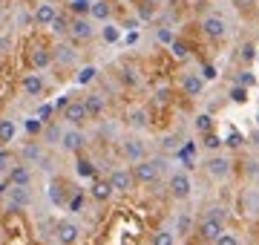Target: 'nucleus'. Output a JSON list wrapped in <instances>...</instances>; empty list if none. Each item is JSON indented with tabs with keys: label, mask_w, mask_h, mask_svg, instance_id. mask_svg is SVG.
Listing matches in <instances>:
<instances>
[{
	"label": "nucleus",
	"mask_w": 259,
	"mask_h": 245,
	"mask_svg": "<svg viewBox=\"0 0 259 245\" xmlns=\"http://www.w3.org/2000/svg\"><path fill=\"white\" fill-rule=\"evenodd\" d=\"M164 168H167V161L161 159V156H156V159H150V156H147V159L130 165V173H133L136 185H156V182L161 179Z\"/></svg>",
	"instance_id": "nucleus-1"
},
{
	"label": "nucleus",
	"mask_w": 259,
	"mask_h": 245,
	"mask_svg": "<svg viewBox=\"0 0 259 245\" xmlns=\"http://www.w3.org/2000/svg\"><path fill=\"white\" fill-rule=\"evenodd\" d=\"M204 173L210 176L213 182H228L233 173V159L231 156H225V153H210L207 159H204Z\"/></svg>",
	"instance_id": "nucleus-2"
},
{
	"label": "nucleus",
	"mask_w": 259,
	"mask_h": 245,
	"mask_svg": "<svg viewBox=\"0 0 259 245\" xmlns=\"http://www.w3.org/2000/svg\"><path fill=\"white\" fill-rule=\"evenodd\" d=\"M87 144H90V136L83 127H66L64 124V133H61V150L69 153V156H78V153L87 150Z\"/></svg>",
	"instance_id": "nucleus-3"
},
{
	"label": "nucleus",
	"mask_w": 259,
	"mask_h": 245,
	"mask_svg": "<svg viewBox=\"0 0 259 245\" xmlns=\"http://www.w3.org/2000/svg\"><path fill=\"white\" fill-rule=\"evenodd\" d=\"M95 35H98V23L93 18H69V35H66V40H72L75 47L78 44H90Z\"/></svg>",
	"instance_id": "nucleus-4"
},
{
	"label": "nucleus",
	"mask_w": 259,
	"mask_h": 245,
	"mask_svg": "<svg viewBox=\"0 0 259 245\" xmlns=\"http://www.w3.org/2000/svg\"><path fill=\"white\" fill-rule=\"evenodd\" d=\"M167 193L173 199H179V202L190 199V193H193V179H190V173H187V170H173V173L167 176Z\"/></svg>",
	"instance_id": "nucleus-5"
},
{
	"label": "nucleus",
	"mask_w": 259,
	"mask_h": 245,
	"mask_svg": "<svg viewBox=\"0 0 259 245\" xmlns=\"http://www.w3.org/2000/svg\"><path fill=\"white\" fill-rule=\"evenodd\" d=\"M118 156L127 165H136V161L147 159V144L139 136H124V139H118Z\"/></svg>",
	"instance_id": "nucleus-6"
},
{
	"label": "nucleus",
	"mask_w": 259,
	"mask_h": 245,
	"mask_svg": "<svg viewBox=\"0 0 259 245\" xmlns=\"http://www.w3.org/2000/svg\"><path fill=\"white\" fill-rule=\"evenodd\" d=\"M202 35L207 40H225L228 38V20L219 12H207L202 18Z\"/></svg>",
	"instance_id": "nucleus-7"
},
{
	"label": "nucleus",
	"mask_w": 259,
	"mask_h": 245,
	"mask_svg": "<svg viewBox=\"0 0 259 245\" xmlns=\"http://www.w3.org/2000/svg\"><path fill=\"white\" fill-rule=\"evenodd\" d=\"M61 121L66 127H87L90 121V113H87V107H83V98H69L64 107V113H61Z\"/></svg>",
	"instance_id": "nucleus-8"
},
{
	"label": "nucleus",
	"mask_w": 259,
	"mask_h": 245,
	"mask_svg": "<svg viewBox=\"0 0 259 245\" xmlns=\"http://www.w3.org/2000/svg\"><path fill=\"white\" fill-rule=\"evenodd\" d=\"M15 156H18V161H23V165H29V168H32V165H40V161L47 159V147H44V142H40V139H29V142H23L18 147V153H15Z\"/></svg>",
	"instance_id": "nucleus-9"
},
{
	"label": "nucleus",
	"mask_w": 259,
	"mask_h": 245,
	"mask_svg": "<svg viewBox=\"0 0 259 245\" xmlns=\"http://www.w3.org/2000/svg\"><path fill=\"white\" fill-rule=\"evenodd\" d=\"M52 49V66H61V69H66V66H75L78 64V49H75L72 40H58Z\"/></svg>",
	"instance_id": "nucleus-10"
},
{
	"label": "nucleus",
	"mask_w": 259,
	"mask_h": 245,
	"mask_svg": "<svg viewBox=\"0 0 259 245\" xmlns=\"http://www.w3.org/2000/svg\"><path fill=\"white\" fill-rule=\"evenodd\" d=\"M20 93L26 95V98H44L47 95V78H44V72H26V75L20 78Z\"/></svg>",
	"instance_id": "nucleus-11"
},
{
	"label": "nucleus",
	"mask_w": 259,
	"mask_h": 245,
	"mask_svg": "<svg viewBox=\"0 0 259 245\" xmlns=\"http://www.w3.org/2000/svg\"><path fill=\"white\" fill-rule=\"evenodd\" d=\"M107 182H110L112 190H115V193H121V196H127V193H133V190H136V179H133L130 168H112L110 176H107Z\"/></svg>",
	"instance_id": "nucleus-12"
},
{
	"label": "nucleus",
	"mask_w": 259,
	"mask_h": 245,
	"mask_svg": "<svg viewBox=\"0 0 259 245\" xmlns=\"http://www.w3.org/2000/svg\"><path fill=\"white\" fill-rule=\"evenodd\" d=\"M6 208L9 211H26L32 202H35V196H32V188H18V185H9V190H6Z\"/></svg>",
	"instance_id": "nucleus-13"
},
{
	"label": "nucleus",
	"mask_w": 259,
	"mask_h": 245,
	"mask_svg": "<svg viewBox=\"0 0 259 245\" xmlns=\"http://www.w3.org/2000/svg\"><path fill=\"white\" fill-rule=\"evenodd\" d=\"M26 58H29V66H32L35 72H47V69H52V49L44 47V44H32Z\"/></svg>",
	"instance_id": "nucleus-14"
},
{
	"label": "nucleus",
	"mask_w": 259,
	"mask_h": 245,
	"mask_svg": "<svg viewBox=\"0 0 259 245\" xmlns=\"http://www.w3.org/2000/svg\"><path fill=\"white\" fill-rule=\"evenodd\" d=\"M55 239H58V245H75L81 239V225L75 219H58Z\"/></svg>",
	"instance_id": "nucleus-15"
},
{
	"label": "nucleus",
	"mask_w": 259,
	"mask_h": 245,
	"mask_svg": "<svg viewBox=\"0 0 259 245\" xmlns=\"http://www.w3.org/2000/svg\"><path fill=\"white\" fill-rule=\"evenodd\" d=\"M29 12H32V26H44V29H49L55 23V18L61 15L55 3H35Z\"/></svg>",
	"instance_id": "nucleus-16"
},
{
	"label": "nucleus",
	"mask_w": 259,
	"mask_h": 245,
	"mask_svg": "<svg viewBox=\"0 0 259 245\" xmlns=\"http://www.w3.org/2000/svg\"><path fill=\"white\" fill-rule=\"evenodd\" d=\"M204 81L199 72H185V75L179 78V90H182V95H187V98H199V95L204 93Z\"/></svg>",
	"instance_id": "nucleus-17"
},
{
	"label": "nucleus",
	"mask_w": 259,
	"mask_h": 245,
	"mask_svg": "<svg viewBox=\"0 0 259 245\" xmlns=\"http://www.w3.org/2000/svg\"><path fill=\"white\" fill-rule=\"evenodd\" d=\"M124 124H127L133 133H147L153 121H150V113L144 110V107H133V110L124 113Z\"/></svg>",
	"instance_id": "nucleus-18"
},
{
	"label": "nucleus",
	"mask_w": 259,
	"mask_h": 245,
	"mask_svg": "<svg viewBox=\"0 0 259 245\" xmlns=\"http://www.w3.org/2000/svg\"><path fill=\"white\" fill-rule=\"evenodd\" d=\"M6 182H9V185H18V188H32L35 170L29 168V165H23V161H18V165L6 173Z\"/></svg>",
	"instance_id": "nucleus-19"
},
{
	"label": "nucleus",
	"mask_w": 259,
	"mask_h": 245,
	"mask_svg": "<svg viewBox=\"0 0 259 245\" xmlns=\"http://www.w3.org/2000/svg\"><path fill=\"white\" fill-rule=\"evenodd\" d=\"M83 107L90 113V121H101V115L107 113V98L101 93H87L83 95Z\"/></svg>",
	"instance_id": "nucleus-20"
},
{
	"label": "nucleus",
	"mask_w": 259,
	"mask_h": 245,
	"mask_svg": "<svg viewBox=\"0 0 259 245\" xmlns=\"http://www.w3.org/2000/svg\"><path fill=\"white\" fill-rule=\"evenodd\" d=\"M61 133H64V121H47L40 130V142L44 147H58L61 144Z\"/></svg>",
	"instance_id": "nucleus-21"
},
{
	"label": "nucleus",
	"mask_w": 259,
	"mask_h": 245,
	"mask_svg": "<svg viewBox=\"0 0 259 245\" xmlns=\"http://www.w3.org/2000/svg\"><path fill=\"white\" fill-rule=\"evenodd\" d=\"M196 231H199V236H202L204 242H216V239H219V234H222L225 231V225L222 222H216V219H204L202 217V222H199V228H196Z\"/></svg>",
	"instance_id": "nucleus-22"
},
{
	"label": "nucleus",
	"mask_w": 259,
	"mask_h": 245,
	"mask_svg": "<svg viewBox=\"0 0 259 245\" xmlns=\"http://www.w3.org/2000/svg\"><path fill=\"white\" fill-rule=\"evenodd\" d=\"M75 176H78V179H90L93 182L95 179V173H98V168H95V161L90 159V156H83V153H78V156H75Z\"/></svg>",
	"instance_id": "nucleus-23"
},
{
	"label": "nucleus",
	"mask_w": 259,
	"mask_h": 245,
	"mask_svg": "<svg viewBox=\"0 0 259 245\" xmlns=\"http://www.w3.org/2000/svg\"><path fill=\"white\" fill-rule=\"evenodd\" d=\"M18 121L15 118H9V115H3L0 118V147H9L15 139H18Z\"/></svg>",
	"instance_id": "nucleus-24"
},
{
	"label": "nucleus",
	"mask_w": 259,
	"mask_h": 245,
	"mask_svg": "<svg viewBox=\"0 0 259 245\" xmlns=\"http://www.w3.org/2000/svg\"><path fill=\"white\" fill-rule=\"evenodd\" d=\"M90 196L104 205V202H110V199L115 196V190H112V185L107 179H93V185H90Z\"/></svg>",
	"instance_id": "nucleus-25"
},
{
	"label": "nucleus",
	"mask_w": 259,
	"mask_h": 245,
	"mask_svg": "<svg viewBox=\"0 0 259 245\" xmlns=\"http://www.w3.org/2000/svg\"><path fill=\"white\" fill-rule=\"evenodd\" d=\"M90 18H93L95 23H107V20H112V0H93Z\"/></svg>",
	"instance_id": "nucleus-26"
},
{
	"label": "nucleus",
	"mask_w": 259,
	"mask_h": 245,
	"mask_svg": "<svg viewBox=\"0 0 259 245\" xmlns=\"http://www.w3.org/2000/svg\"><path fill=\"white\" fill-rule=\"evenodd\" d=\"M66 9H69L72 18H90L93 0H66Z\"/></svg>",
	"instance_id": "nucleus-27"
},
{
	"label": "nucleus",
	"mask_w": 259,
	"mask_h": 245,
	"mask_svg": "<svg viewBox=\"0 0 259 245\" xmlns=\"http://www.w3.org/2000/svg\"><path fill=\"white\" fill-rule=\"evenodd\" d=\"M156 9L158 6H153V3H147V0H136V18H139L141 23H153Z\"/></svg>",
	"instance_id": "nucleus-28"
},
{
	"label": "nucleus",
	"mask_w": 259,
	"mask_h": 245,
	"mask_svg": "<svg viewBox=\"0 0 259 245\" xmlns=\"http://www.w3.org/2000/svg\"><path fill=\"white\" fill-rule=\"evenodd\" d=\"M95 78H98V66L95 64H83L81 69H78V75H75V84L87 87V84H93Z\"/></svg>",
	"instance_id": "nucleus-29"
},
{
	"label": "nucleus",
	"mask_w": 259,
	"mask_h": 245,
	"mask_svg": "<svg viewBox=\"0 0 259 245\" xmlns=\"http://www.w3.org/2000/svg\"><path fill=\"white\" fill-rule=\"evenodd\" d=\"M98 35H101L104 44H118L121 40V29L112 23V20H107V23H101V29H98Z\"/></svg>",
	"instance_id": "nucleus-30"
},
{
	"label": "nucleus",
	"mask_w": 259,
	"mask_h": 245,
	"mask_svg": "<svg viewBox=\"0 0 259 245\" xmlns=\"http://www.w3.org/2000/svg\"><path fill=\"white\" fill-rule=\"evenodd\" d=\"M190 231H193V217H190V214H179V217H176V228H173L176 239L190 236Z\"/></svg>",
	"instance_id": "nucleus-31"
},
{
	"label": "nucleus",
	"mask_w": 259,
	"mask_h": 245,
	"mask_svg": "<svg viewBox=\"0 0 259 245\" xmlns=\"http://www.w3.org/2000/svg\"><path fill=\"white\" fill-rule=\"evenodd\" d=\"M150 245H176V234H173V228H158V231H153Z\"/></svg>",
	"instance_id": "nucleus-32"
},
{
	"label": "nucleus",
	"mask_w": 259,
	"mask_h": 245,
	"mask_svg": "<svg viewBox=\"0 0 259 245\" xmlns=\"http://www.w3.org/2000/svg\"><path fill=\"white\" fill-rule=\"evenodd\" d=\"M15 165H18V156H15L9 147H0V176H6Z\"/></svg>",
	"instance_id": "nucleus-33"
},
{
	"label": "nucleus",
	"mask_w": 259,
	"mask_h": 245,
	"mask_svg": "<svg viewBox=\"0 0 259 245\" xmlns=\"http://www.w3.org/2000/svg\"><path fill=\"white\" fill-rule=\"evenodd\" d=\"M121 81H124L127 87H139V81H141L139 69H136L133 64H124V66H121Z\"/></svg>",
	"instance_id": "nucleus-34"
},
{
	"label": "nucleus",
	"mask_w": 259,
	"mask_h": 245,
	"mask_svg": "<svg viewBox=\"0 0 259 245\" xmlns=\"http://www.w3.org/2000/svg\"><path fill=\"white\" fill-rule=\"evenodd\" d=\"M193 127H196V133H199V136L210 133V130H213V115H210V113H199V115L193 118Z\"/></svg>",
	"instance_id": "nucleus-35"
},
{
	"label": "nucleus",
	"mask_w": 259,
	"mask_h": 245,
	"mask_svg": "<svg viewBox=\"0 0 259 245\" xmlns=\"http://www.w3.org/2000/svg\"><path fill=\"white\" fill-rule=\"evenodd\" d=\"M204 219H216V222H228V208L225 205H207L204 208Z\"/></svg>",
	"instance_id": "nucleus-36"
},
{
	"label": "nucleus",
	"mask_w": 259,
	"mask_h": 245,
	"mask_svg": "<svg viewBox=\"0 0 259 245\" xmlns=\"http://www.w3.org/2000/svg\"><path fill=\"white\" fill-rule=\"evenodd\" d=\"M222 139H219V136H216V133H204V136H202V147H204V150H210V153H219V150H222Z\"/></svg>",
	"instance_id": "nucleus-37"
},
{
	"label": "nucleus",
	"mask_w": 259,
	"mask_h": 245,
	"mask_svg": "<svg viewBox=\"0 0 259 245\" xmlns=\"http://www.w3.org/2000/svg\"><path fill=\"white\" fill-rule=\"evenodd\" d=\"M49 32H52L55 38H61V40H64L66 35H69V20H66V18H61V15H58V18H55V23L49 26Z\"/></svg>",
	"instance_id": "nucleus-38"
},
{
	"label": "nucleus",
	"mask_w": 259,
	"mask_h": 245,
	"mask_svg": "<svg viewBox=\"0 0 259 245\" xmlns=\"http://www.w3.org/2000/svg\"><path fill=\"white\" fill-rule=\"evenodd\" d=\"M167 49H170V55L176 58V61H187V55H190V52H187V44H185V40H179V38L173 40Z\"/></svg>",
	"instance_id": "nucleus-39"
},
{
	"label": "nucleus",
	"mask_w": 259,
	"mask_h": 245,
	"mask_svg": "<svg viewBox=\"0 0 259 245\" xmlns=\"http://www.w3.org/2000/svg\"><path fill=\"white\" fill-rule=\"evenodd\" d=\"M228 98H231L233 104H245V101H248V87L233 84V87H231V93H228Z\"/></svg>",
	"instance_id": "nucleus-40"
},
{
	"label": "nucleus",
	"mask_w": 259,
	"mask_h": 245,
	"mask_svg": "<svg viewBox=\"0 0 259 245\" xmlns=\"http://www.w3.org/2000/svg\"><path fill=\"white\" fill-rule=\"evenodd\" d=\"M156 38H158V44H164V47H170L173 40H176V32L170 26H158L156 29Z\"/></svg>",
	"instance_id": "nucleus-41"
},
{
	"label": "nucleus",
	"mask_w": 259,
	"mask_h": 245,
	"mask_svg": "<svg viewBox=\"0 0 259 245\" xmlns=\"http://www.w3.org/2000/svg\"><path fill=\"white\" fill-rule=\"evenodd\" d=\"M213 245H239V236L233 234V231H228V228H225L222 234H219V239H216Z\"/></svg>",
	"instance_id": "nucleus-42"
},
{
	"label": "nucleus",
	"mask_w": 259,
	"mask_h": 245,
	"mask_svg": "<svg viewBox=\"0 0 259 245\" xmlns=\"http://www.w3.org/2000/svg\"><path fill=\"white\" fill-rule=\"evenodd\" d=\"M239 58H242V64H250V61L256 58V44H245V47L239 49Z\"/></svg>",
	"instance_id": "nucleus-43"
},
{
	"label": "nucleus",
	"mask_w": 259,
	"mask_h": 245,
	"mask_svg": "<svg viewBox=\"0 0 259 245\" xmlns=\"http://www.w3.org/2000/svg\"><path fill=\"white\" fill-rule=\"evenodd\" d=\"M179 147H182L179 136H164V139H161V150L164 153H173V150H179Z\"/></svg>",
	"instance_id": "nucleus-44"
},
{
	"label": "nucleus",
	"mask_w": 259,
	"mask_h": 245,
	"mask_svg": "<svg viewBox=\"0 0 259 245\" xmlns=\"http://www.w3.org/2000/svg\"><path fill=\"white\" fill-rule=\"evenodd\" d=\"M26 130L32 139H40V130H44V121H37V118H29L26 121Z\"/></svg>",
	"instance_id": "nucleus-45"
},
{
	"label": "nucleus",
	"mask_w": 259,
	"mask_h": 245,
	"mask_svg": "<svg viewBox=\"0 0 259 245\" xmlns=\"http://www.w3.org/2000/svg\"><path fill=\"white\" fill-rule=\"evenodd\" d=\"M81 208H83V193L78 190V193L69 199V211H72V214H81Z\"/></svg>",
	"instance_id": "nucleus-46"
},
{
	"label": "nucleus",
	"mask_w": 259,
	"mask_h": 245,
	"mask_svg": "<svg viewBox=\"0 0 259 245\" xmlns=\"http://www.w3.org/2000/svg\"><path fill=\"white\" fill-rule=\"evenodd\" d=\"M199 75H202L204 81H213V78H216V66H213V64H204V66H202V72H199Z\"/></svg>",
	"instance_id": "nucleus-47"
},
{
	"label": "nucleus",
	"mask_w": 259,
	"mask_h": 245,
	"mask_svg": "<svg viewBox=\"0 0 259 245\" xmlns=\"http://www.w3.org/2000/svg\"><path fill=\"white\" fill-rule=\"evenodd\" d=\"M242 142H245V139H242V133H231V139H228V144H231V147H239Z\"/></svg>",
	"instance_id": "nucleus-48"
},
{
	"label": "nucleus",
	"mask_w": 259,
	"mask_h": 245,
	"mask_svg": "<svg viewBox=\"0 0 259 245\" xmlns=\"http://www.w3.org/2000/svg\"><path fill=\"white\" fill-rule=\"evenodd\" d=\"M236 84H239V87H250V84H253V75H250V72H245V75H239V81H236Z\"/></svg>",
	"instance_id": "nucleus-49"
},
{
	"label": "nucleus",
	"mask_w": 259,
	"mask_h": 245,
	"mask_svg": "<svg viewBox=\"0 0 259 245\" xmlns=\"http://www.w3.org/2000/svg\"><path fill=\"white\" fill-rule=\"evenodd\" d=\"M6 190H9V182H6V176H0V199L6 196Z\"/></svg>",
	"instance_id": "nucleus-50"
},
{
	"label": "nucleus",
	"mask_w": 259,
	"mask_h": 245,
	"mask_svg": "<svg viewBox=\"0 0 259 245\" xmlns=\"http://www.w3.org/2000/svg\"><path fill=\"white\" fill-rule=\"evenodd\" d=\"M167 95H170L167 90H158V93H156V101H158V104H167Z\"/></svg>",
	"instance_id": "nucleus-51"
},
{
	"label": "nucleus",
	"mask_w": 259,
	"mask_h": 245,
	"mask_svg": "<svg viewBox=\"0 0 259 245\" xmlns=\"http://www.w3.org/2000/svg\"><path fill=\"white\" fill-rule=\"evenodd\" d=\"M250 3L253 0H236V9H250Z\"/></svg>",
	"instance_id": "nucleus-52"
},
{
	"label": "nucleus",
	"mask_w": 259,
	"mask_h": 245,
	"mask_svg": "<svg viewBox=\"0 0 259 245\" xmlns=\"http://www.w3.org/2000/svg\"><path fill=\"white\" fill-rule=\"evenodd\" d=\"M147 3H153V6H164L167 0H147Z\"/></svg>",
	"instance_id": "nucleus-53"
},
{
	"label": "nucleus",
	"mask_w": 259,
	"mask_h": 245,
	"mask_svg": "<svg viewBox=\"0 0 259 245\" xmlns=\"http://www.w3.org/2000/svg\"><path fill=\"white\" fill-rule=\"evenodd\" d=\"M3 239H6V231H3V225H0V245H3Z\"/></svg>",
	"instance_id": "nucleus-54"
},
{
	"label": "nucleus",
	"mask_w": 259,
	"mask_h": 245,
	"mask_svg": "<svg viewBox=\"0 0 259 245\" xmlns=\"http://www.w3.org/2000/svg\"><path fill=\"white\" fill-rule=\"evenodd\" d=\"M35 3H58V0H35Z\"/></svg>",
	"instance_id": "nucleus-55"
},
{
	"label": "nucleus",
	"mask_w": 259,
	"mask_h": 245,
	"mask_svg": "<svg viewBox=\"0 0 259 245\" xmlns=\"http://www.w3.org/2000/svg\"><path fill=\"white\" fill-rule=\"evenodd\" d=\"M0 20H3V3H0Z\"/></svg>",
	"instance_id": "nucleus-56"
},
{
	"label": "nucleus",
	"mask_w": 259,
	"mask_h": 245,
	"mask_svg": "<svg viewBox=\"0 0 259 245\" xmlns=\"http://www.w3.org/2000/svg\"><path fill=\"white\" fill-rule=\"evenodd\" d=\"M256 127H259V113H256Z\"/></svg>",
	"instance_id": "nucleus-57"
},
{
	"label": "nucleus",
	"mask_w": 259,
	"mask_h": 245,
	"mask_svg": "<svg viewBox=\"0 0 259 245\" xmlns=\"http://www.w3.org/2000/svg\"><path fill=\"white\" fill-rule=\"evenodd\" d=\"M0 3H3V0H0Z\"/></svg>",
	"instance_id": "nucleus-58"
}]
</instances>
